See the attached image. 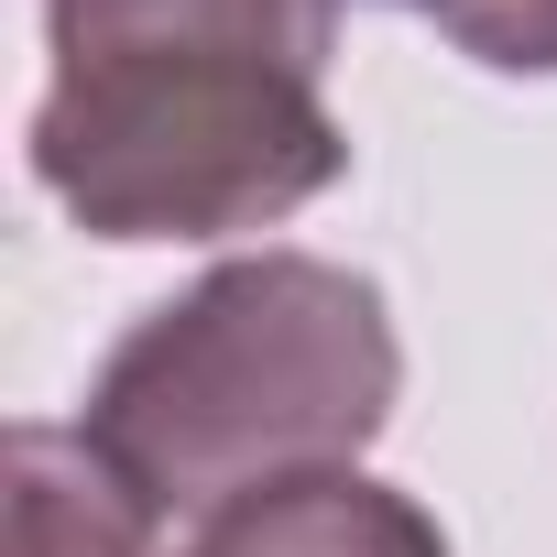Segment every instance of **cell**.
<instances>
[{
    "instance_id": "obj_3",
    "label": "cell",
    "mask_w": 557,
    "mask_h": 557,
    "mask_svg": "<svg viewBox=\"0 0 557 557\" xmlns=\"http://www.w3.org/2000/svg\"><path fill=\"white\" fill-rule=\"evenodd\" d=\"M175 557H448L437 513L372 470H296L262 481L219 513H197V535Z\"/></svg>"
},
{
    "instance_id": "obj_1",
    "label": "cell",
    "mask_w": 557,
    "mask_h": 557,
    "mask_svg": "<svg viewBox=\"0 0 557 557\" xmlns=\"http://www.w3.org/2000/svg\"><path fill=\"white\" fill-rule=\"evenodd\" d=\"M34 186L88 240H240L350 175L339 0H45Z\"/></svg>"
},
{
    "instance_id": "obj_2",
    "label": "cell",
    "mask_w": 557,
    "mask_h": 557,
    "mask_svg": "<svg viewBox=\"0 0 557 557\" xmlns=\"http://www.w3.org/2000/svg\"><path fill=\"white\" fill-rule=\"evenodd\" d=\"M405 394V339L372 273L329 251H240L143 307L88 383V437L153 513H219L262 481L350 470Z\"/></svg>"
},
{
    "instance_id": "obj_5",
    "label": "cell",
    "mask_w": 557,
    "mask_h": 557,
    "mask_svg": "<svg viewBox=\"0 0 557 557\" xmlns=\"http://www.w3.org/2000/svg\"><path fill=\"white\" fill-rule=\"evenodd\" d=\"M492 77H557V0H394Z\"/></svg>"
},
{
    "instance_id": "obj_4",
    "label": "cell",
    "mask_w": 557,
    "mask_h": 557,
    "mask_svg": "<svg viewBox=\"0 0 557 557\" xmlns=\"http://www.w3.org/2000/svg\"><path fill=\"white\" fill-rule=\"evenodd\" d=\"M12 557H153V492L88 426H12Z\"/></svg>"
}]
</instances>
